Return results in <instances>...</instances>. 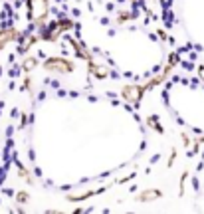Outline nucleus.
Returning a JSON list of instances; mask_svg holds the SVG:
<instances>
[{
    "label": "nucleus",
    "mask_w": 204,
    "mask_h": 214,
    "mask_svg": "<svg viewBox=\"0 0 204 214\" xmlns=\"http://www.w3.org/2000/svg\"><path fill=\"white\" fill-rule=\"evenodd\" d=\"M48 69H60V71H69V64L65 62H50Z\"/></svg>",
    "instance_id": "1"
}]
</instances>
